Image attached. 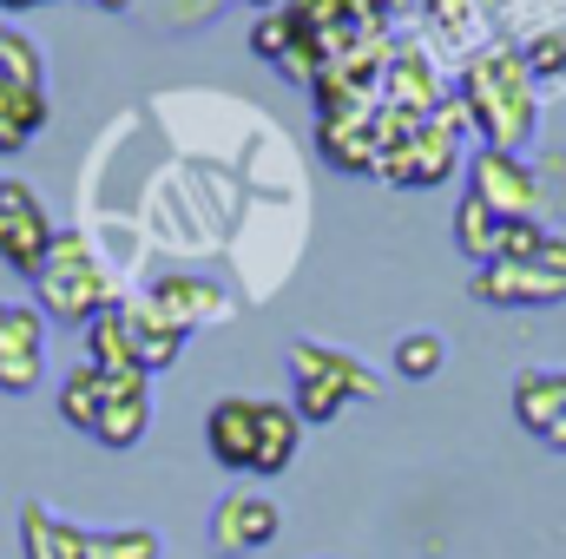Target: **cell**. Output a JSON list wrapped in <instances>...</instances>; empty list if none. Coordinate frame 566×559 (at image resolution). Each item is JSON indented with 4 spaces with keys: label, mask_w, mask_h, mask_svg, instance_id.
Listing matches in <instances>:
<instances>
[{
    "label": "cell",
    "mask_w": 566,
    "mask_h": 559,
    "mask_svg": "<svg viewBox=\"0 0 566 559\" xmlns=\"http://www.w3.org/2000/svg\"><path fill=\"white\" fill-rule=\"evenodd\" d=\"M133 309V336H139V362H145V376H165L178 356H185V342H191V329H178L151 296H139V303H126Z\"/></svg>",
    "instance_id": "e0dca14e"
},
{
    "label": "cell",
    "mask_w": 566,
    "mask_h": 559,
    "mask_svg": "<svg viewBox=\"0 0 566 559\" xmlns=\"http://www.w3.org/2000/svg\"><path fill=\"white\" fill-rule=\"evenodd\" d=\"M541 441H547V447H554V454H566V402H560V415H554V428H547V434H541Z\"/></svg>",
    "instance_id": "d6a6232c"
},
{
    "label": "cell",
    "mask_w": 566,
    "mask_h": 559,
    "mask_svg": "<svg viewBox=\"0 0 566 559\" xmlns=\"http://www.w3.org/2000/svg\"><path fill=\"white\" fill-rule=\"evenodd\" d=\"M283 362H290V409L303 415V428H323V421L343 415L349 402H376V395H382V376H376L363 356L336 349V342L296 336V342L283 349Z\"/></svg>",
    "instance_id": "7a4b0ae2"
},
{
    "label": "cell",
    "mask_w": 566,
    "mask_h": 559,
    "mask_svg": "<svg viewBox=\"0 0 566 559\" xmlns=\"http://www.w3.org/2000/svg\"><path fill=\"white\" fill-rule=\"evenodd\" d=\"M231 0H165L158 13H165V27H198V20H218Z\"/></svg>",
    "instance_id": "f546056e"
},
{
    "label": "cell",
    "mask_w": 566,
    "mask_h": 559,
    "mask_svg": "<svg viewBox=\"0 0 566 559\" xmlns=\"http://www.w3.org/2000/svg\"><path fill=\"white\" fill-rule=\"evenodd\" d=\"M178 329H198V323H224L231 316V296H224V283L198 277V271H165V277H151L145 289Z\"/></svg>",
    "instance_id": "8fae6325"
},
{
    "label": "cell",
    "mask_w": 566,
    "mask_h": 559,
    "mask_svg": "<svg viewBox=\"0 0 566 559\" xmlns=\"http://www.w3.org/2000/svg\"><path fill=\"white\" fill-rule=\"evenodd\" d=\"M454 93L468 99V119L488 151H527L534 133H541V86L521 60V46H474L461 60V80Z\"/></svg>",
    "instance_id": "6da1fadb"
},
{
    "label": "cell",
    "mask_w": 566,
    "mask_h": 559,
    "mask_svg": "<svg viewBox=\"0 0 566 559\" xmlns=\"http://www.w3.org/2000/svg\"><path fill=\"white\" fill-rule=\"evenodd\" d=\"M244 7H251V13H277L283 0H244Z\"/></svg>",
    "instance_id": "d590c367"
},
{
    "label": "cell",
    "mask_w": 566,
    "mask_h": 559,
    "mask_svg": "<svg viewBox=\"0 0 566 559\" xmlns=\"http://www.w3.org/2000/svg\"><path fill=\"white\" fill-rule=\"evenodd\" d=\"M0 7H7V13H20V7H40V0H0Z\"/></svg>",
    "instance_id": "74e56055"
},
{
    "label": "cell",
    "mask_w": 566,
    "mask_h": 559,
    "mask_svg": "<svg viewBox=\"0 0 566 559\" xmlns=\"http://www.w3.org/2000/svg\"><path fill=\"white\" fill-rule=\"evenodd\" d=\"M541 244H547V224H541V218H507V224H501V257H494V264H534Z\"/></svg>",
    "instance_id": "484cf974"
},
{
    "label": "cell",
    "mask_w": 566,
    "mask_h": 559,
    "mask_svg": "<svg viewBox=\"0 0 566 559\" xmlns=\"http://www.w3.org/2000/svg\"><path fill=\"white\" fill-rule=\"evenodd\" d=\"M454 171H461V139L428 119L409 145L382 151V171H376V178H389L396 191H434V184H448Z\"/></svg>",
    "instance_id": "52a82bcc"
},
{
    "label": "cell",
    "mask_w": 566,
    "mask_h": 559,
    "mask_svg": "<svg viewBox=\"0 0 566 559\" xmlns=\"http://www.w3.org/2000/svg\"><path fill=\"white\" fill-rule=\"evenodd\" d=\"M296 441H303V415L290 402H264L258 415V454H251V474H283L296 461Z\"/></svg>",
    "instance_id": "ac0fdd59"
},
{
    "label": "cell",
    "mask_w": 566,
    "mask_h": 559,
    "mask_svg": "<svg viewBox=\"0 0 566 559\" xmlns=\"http://www.w3.org/2000/svg\"><path fill=\"white\" fill-rule=\"evenodd\" d=\"M46 119H53L46 86H13V80H0V126H13L20 139H33Z\"/></svg>",
    "instance_id": "cb8c5ba5"
},
{
    "label": "cell",
    "mask_w": 566,
    "mask_h": 559,
    "mask_svg": "<svg viewBox=\"0 0 566 559\" xmlns=\"http://www.w3.org/2000/svg\"><path fill=\"white\" fill-rule=\"evenodd\" d=\"M441 99H448V86H441L434 53H428L422 40H396L389 46V66H382V106H402L416 119H434Z\"/></svg>",
    "instance_id": "ba28073f"
},
{
    "label": "cell",
    "mask_w": 566,
    "mask_h": 559,
    "mask_svg": "<svg viewBox=\"0 0 566 559\" xmlns=\"http://www.w3.org/2000/svg\"><path fill=\"white\" fill-rule=\"evenodd\" d=\"M560 402H566V376H560V369H527V376L514 382V421H521L534 441L554 428Z\"/></svg>",
    "instance_id": "d6986e66"
},
{
    "label": "cell",
    "mask_w": 566,
    "mask_h": 559,
    "mask_svg": "<svg viewBox=\"0 0 566 559\" xmlns=\"http://www.w3.org/2000/svg\"><path fill=\"white\" fill-rule=\"evenodd\" d=\"M474 303H494V309H547V303H566V283L547 277L541 264H481L474 277Z\"/></svg>",
    "instance_id": "30bf717a"
},
{
    "label": "cell",
    "mask_w": 566,
    "mask_h": 559,
    "mask_svg": "<svg viewBox=\"0 0 566 559\" xmlns=\"http://www.w3.org/2000/svg\"><path fill=\"white\" fill-rule=\"evenodd\" d=\"M468 198H481L494 218H541V171L521 151H474L468 158Z\"/></svg>",
    "instance_id": "8992f818"
},
{
    "label": "cell",
    "mask_w": 566,
    "mask_h": 559,
    "mask_svg": "<svg viewBox=\"0 0 566 559\" xmlns=\"http://www.w3.org/2000/svg\"><path fill=\"white\" fill-rule=\"evenodd\" d=\"M534 264H541L547 277L566 283V238H560V231H547V244H541V257H534Z\"/></svg>",
    "instance_id": "4dcf8cb0"
},
{
    "label": "cell",
    "mask_w": 566,
    "mask_h": 559,
    "mask_svg": "<svg viewBox=\"0 0 566 559\" xmlns=\"http://www.w3.org/2000/svg\"><path fill=\"white\" fill-rule=\"evenodd\" d=\"M258 415H264L258 395H218V402L205 409V447H211L218 467L251 474V454H258Z\"/></svg>",
    "instance_id": "9c48e42d"
},
{
    "label": "cell",
    "mask_w": 566,
    "mask_h": 559,
    "mask_svg": "<svg viewBox=\"0 0 566 559\" xmlns=\"http://www.w3.org/2000/svg\"><path fill=\"white\" fill-rule=\"evenodd\" d=\"M20 559H86V527L46 500H20Z\"/></svg>",
    "instance_id": "9a60e30c"
},
{
    "label": "cell",
    "mask_w": 566,
    "mask_h": 559,
    "mask_svg": "<svg viewBox=\"0 0 566 559\" xmlns=\"http://www.w3.org/2000/svg\"><path fill=\"white\" fill-rule=\"evenodd\" d=\"M7 46H13V27H7V20H0V60H7Z\"/></svg>",
    "instance_id": "8d00e7d4"
},
{
    "label": "cell",
    "mask_w": 566,
    "mask_h": 559,
    "mask_svg": "<svg viewBox=\"0 0 566 559\" xmlns=\"http://www.w3.org/2000/svg\"><path fill=\"white\" fill-rule=\"evenodd\" d=\"M53 402H60V421H66V428L93 434V428H99V415H106V402H113V376H99L93 362H73V369L60 376Z\"/></svg>",
    "instance_id": "2e32d148"
},
{
    "label": "cell",
    "mask_w": 566,
    "mask_h": 559,
    "mask_svg": "<svg viewBox=\"0 0 566 559\" xmlns=\"http://www.w3.org/2000/svg\"><path fill=\"white\" fill-rule=\"evenodd\" d=\"M53 238H60V231H53L40 191L20 184V178H0V264L33 283L40 264H46V251H53Z\"/></svg>",
    "instance_id": "5b68a950"
},
{
    "label": "cell",
    "mask_w": 566,
    "mask_h": 559,
    "mask_svg": "<svg viewBox=\"0 0 566 559\" xmlns=\"http://www.w3.org/2000/svg\"><path fill=\"white\" fill-rule=\"evenodd\" d=\"M521 60H527V73H534V86H541V80H566V33L560 27L534 33V40L521 46Z\"/></svg>",
    "instance_id": "4316f807"
},
{
    "label": "cell",
    "mask_w": 566,
    "mask_h": 559,
    "mask_svg": "<svg viewBox=\"0 0 566 559\" xmlns=\"http://www.w3.org/2000/svg\"><path fill=\"white\" fill-rule=\"evenodd\" d=\"M283 534V507L264 494V487H231L211 520H205V547L218 559H244V553H264L271 540Z\"/></svg>",
    "instance_id": "277c9868"
},
{
    "label": "cell",
    "mask_w": 566,
    "mask_h": 559,
    "mask_svg": "<svg viewBox=\"0 0 566 559\" xmlns=\"http://www.w3.org/2000/svg\"><path fill=\"white\" fill-rule=\"evenodd\" d=\"M80 336H86V362H93L99 376H145L139 336H133V309H126V303H106Z\"/></svg>",
    "instance_id": "4fadbf2b"
},
{
    "label": "cell",
    "mask_w": 566,
    "mask_h": 559,
    "mask_svg": "<svg viewBox=\"0 0 566 559\" xmlns=\"http://www.w3.org/2000/svg\"><path fill=\"white\" fill-rule=\"evenodd\" d=\"M46 316H40V303H7L0 296V362L7 356H46Z\"/></svg>",
    "instance_id": "44dd1931"
},
{
    "label": "cell",
    "mask_w": 566,
    "mask_h": 559,
    "mask_svg": "<svg viewBox=\"0 0 566 559\" xmlns=\"http://www.w3.org/2000/svg\"><path fill=\"white\" fill-rule=\"evenodd\" d=\"M93 7H99V13H126L133 0H93Z\"/></svg>",
    "instance_id": "e575fe53"
},
{
    "label": "cell",
    "mask_w": 566,
    "mask_h": 559,
    "mask_svg": "<svg viewBox=\"0 0 566 559\" xmlns=\"http://www.w3.org/2000/svg\"><path fill=\"white\" fill-rule=\"evenodd\" d=\"M145 428H151V376H113V402H106V415L93 428V441L126 454V447L145 441Z\"/></svg>",
    "instance_id": "5bb4252c"
},
{
    "label": "cell",
    "mask_w": 566,
    "mask_h": 559,
    "mask_svg": "<svg viewBox=\"0 0 566 559\" xmlns=\"http://www.w3.org/2000/svg\"><path fill=\"white\" fill-rule=\"evenodd\" d=\"M33 303H40L46 323H73V329H86V323H93L106 303H119V296H113L106 264L93 257V244H86L80 231H60L53 251H46V264H40V277H33Z\"/></svg>",
    "instance_id": "3957f363"
},
{
    "label": "cell",
    "mask_w": 566,
    "mask_h": 559,
    "mask_svg": "<svg viewBox=\"0 0 566 559\" xmlns=\"http://www.w3.org/2000/svg\"><path fill=\"white\" fill-rule=\"evenodd\" d=\"M501 224H507V218H494L481 198H461V204H454V251H461L474 271L494 264V257H501Z\"/></svg>",
    "instance_id": "ffe728a7"
},
{
    "label": "cell",
    "mask_w": 566,
    "mask_h": 559,
    "mask_svg": "<svg viewBox=\"0 0 566 559\" xmlns=\"http://www.w3.org/2000/svg\"><path fill=\"white\" fill-rule=\"evenodd\" d=\"M416 7L434 27V40H448V46H468L481 33V0H416Z\"/></svg>",
    "instance_id": "d4e9b609"
},
{
    "label": "cell",
    "mask_w": 566,
    "mask_h": 559,
    "mask_svg": "<svg viewBox=\"0 0 566 559\" xmlns=\"http://www.w3.org/2000/svg\"><path fill=\"white\" fill-rule=\"evenodd\" d=\"M46 382V356H7L0 362V395H33Z\"/></svg>",
    "instance_id": "f1b7e54d"
},
{
    "label": "cell",
    "mask_w": 566,
    "mask_h": 559,
    "mask_svg": "<svg viewBox=\"0 0 566 559\" xmlns=\"http://www.w3.org/2000/svg\"><path fill=\"white\" fill-rule=\"evenodd\" d=\"M290 46H296V27H290V13H283V7L251 20V53H258V60H271V66H277Z\"/></svg>",
    "instance_id": "83f0119b"
},
{
    "label": "cell",
    "mask_w": 566,
    "mask_h": 559,
    "mask_svg": "<svg viewBox=\"0 0 566 559\" xmlns=\"http://www.w3.org/2000/svg\"><path fill=\"white\" fill-rule=\"evenodd\" d=\"M389 369H396L402 382H434V376L448 369V342H441L434 329H409V336L396 342V356H389Z\"/></svg>",
    "instance_id": "603a6c76"
},
{
    "label": "cell",
    "mask_w": 566,
    "mask_h": 559,
    "mask_svg": "<svg viewBox=\"0 0 566 559\" xmlns=\"http://www.w3.org/2000/svg\"><path fill=\"white\" fill-rule=\"evenodd\" d=\"M316 151L349 171V178H376L382 171V139H376V113H349V119H316Z\"/></svg>",
    "instance_id": "7c38bea8"
},
{
    "label": "cell",
    "mask_w": 566,
    "mask_h": 559,
    "mask_svg": "<svg viewBox=\"0 0 566 559\" xmlns=\"http://www.w3.org/2000/svg\"><path fill=\"white\" fill-rule=\"evenodd\" d=\"M363 7H369V13H376V20H402V13H409V7H416V0H363Z\"/></svg>",
    "instance_id": "1f68e13d"
},
{
    "label": "cell",
    "mask_w": 566,
    "mask_h": 559,
    "mask_svg": "<svg viewBox=\"0 0 566 559\" xmlns=\"http://www.w3.org/2000/svg\"><path fill=\"white\" fill-rule=\"evenodd\" d=\"M86 559H165V540L151 527H86Z\"/></svg>",
    "instance_id": "7402d4cb"
},
{
    "label": "cell",
    "mask_w": 566,
    "mask_h": 559,
    "mask_svg": "<svg viewBox=\"0 0 566 559\" xmlns=\"http://www.w3.org/2000/svg\"><path fill=\"white\" fill-rule=\"evenodd\" d=\"M20 145H27V139H20V133H13V126H0V158H13V151H20Z\"/></svg>",
    "instance_id": "836d02e7"
}]
</instances>
